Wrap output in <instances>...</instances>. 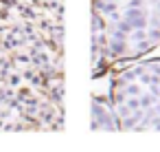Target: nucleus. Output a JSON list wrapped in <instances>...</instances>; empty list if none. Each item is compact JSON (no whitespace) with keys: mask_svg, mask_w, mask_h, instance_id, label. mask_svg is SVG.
I'll use <instances>...</instances> for the list:
<instances>
[{"mask_svg":"<svg viewBox=\"0 0 160 152\" xmlns=\"http://www.w3.org/2000/svg\"><path fill=\"white\" fill-rule=\"evenodd\" d=\"M110 99L121 130H160V57L116 71Z\"/></svg>","mask_w":160,"mask_h":152,"instance_id":"1","label":"nucleus"},{"mask_svg":"<svg viewBox=\"0 0 160 152\" xmlns=\"http://www.w3.org/2000/svg\"><path fill=\"white\" fill-rule=\"evenodd\" d=\"M90 128H94V130H121L118 117H116V110H114L110 97H92Z\"/></svg>","mask_w":160,"mask_h":152,"instance_id":"2","label":"nucleus"}]
</instances>
